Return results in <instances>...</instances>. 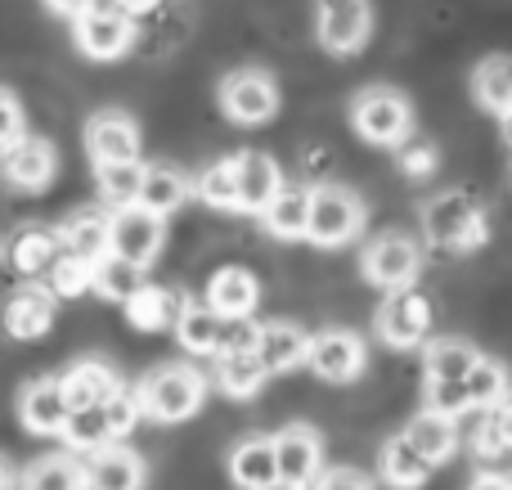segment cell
I'll return each mask as SVG.
<instances>
[{"mask_svg":"<svg viewBox=\"0 0 512 490\" xmlns=\"http://www.w3.org/2000/svg\"><path fill=\"white\" fill-rule=\"evenodd\" d=\"M315 36L337 59L360 54L373 36V5L369 0H315Z\"/></svg>","mask_w":512,"mask_h":490,"instance_id":"7","label":"cell"},{"mask_svg":"<svg viewBox=\"0 0 512 490\" xmlns=\"http://www.w3.org/2000/svg\"><path fill=\"white\" fill-rule=\"evenodd\" d=\"M59 383H63V396H68V410H99V405H108L122 392L117 374L104 360H77V365H68V374Z\"/></svg>","mask_w":512,"mask_h":490,"instance_id":"24","label":"cell"},{"mask_svg":"<svg viewBox=\"0 0 512 490\" xmlns=\"http://www.w3.org/2000/svg\"><path fill=\"white\" fill-rule=\"evenodd\" d=\"M230 477L243 490H261L279 482V459H274V437H243L230 450Z\"/></svg>","mask_w":512,"mask_h":490,"instance_id":"25","label":"cell"},{"mask_svg":"<svg viewBox=\"0 0 512 490\" xmlns=\"http://www.w3.org/2000/svg\"><path fill=\"white\" fill-rule=\"evenodd\" d=\"M63 446L77 450V455H95L99 446H113V437H108V423H104V405L99 410H72L68 428H63Z\"/></svg>","mask_w":512,"mask_h":490,"instance_id":"39","label":"cell"},{"mask_svg":"<svg viewBox=\"0 0 512 490\" xmlns=\"http://www.w3.org/2000/svg\"><path fill=\"white\" fill-rule=\"evenodd\" d=\"M504 144H508V153H512V113L504 117Z\"/></svg>","mask_w":512,"mask_h":490,"instance_id":"53","label":"cell"},{"mask_svg":"<svg viewBox=\"0 0 512 490\" xmlns=\"http://www.w3.org/2000/svg\"><path fill=\"white\" fill-rule=\"evenodd\" d=\"M423 230L436 248H450V252H472L490 239L486 212H481V203L468 198L463 189H445V194H436L432 203H427Z\"/></svg>","mask_w":512,"mask_h":490,"instance_id":"2","label":"cell"},{"mask_svg":"<svg viewBox=\"0 0 512 490\" xmlns=\"http://www.w3.org/2000/svg\"><path fill=\"white\" fill-rule=\"evenodd\" d=\"M400 437H405L432 468L450 464V459L459 455V419H445V414H436V410H418L414 419L405 423Z\"/></svg>","mask_w":512,"mask_h":490,"instance_id":"23","label":"cell"},{"mask_svg":"<svg viewBox=\"0 0 512 490\" xmlns=\"http://www.w3.org/2000/svg\"><path fill=\"white\" fill-rule=\"evenodd\" d=\"M167 243V216H153L149 207H117L113 212V257L149 270Z\"/></svg>","mask_w":512,"mask_h":490,"instance_id":"11","label":"cell"},{"mask_svg":"<svg viewBox=\"0 0 512 490\" xmlns=\"http://www.w3.org/2000/svg\"><path fill=\"white\" fill-rule=\"evenodd\" d=\"M144 482H149V468L122 441L86 455V490H144Z\"/></svg>","mask_w":512,"mask_h":490,"instance_id":"17","label":"cell"},{"mask_svg":"<svg viewBox=\"0 0 512 490\" xmlns=\"http://www.w3.org/2000/svg\"><path fill=\"white\" fill-rule=\"evenodd\" d=\"M261 225L274 239H306L310 230V189L306 185H283L261 212Z\"/></svg>","mask_w":512,"mask_h":490,"instance_id":"28","label":"cell"},{"mask_svg":"<svg viewBox=\"0 0 512 490\" xmlns=\"http://www.w3.org/2000/svg\"><path fill=\"white\" fill-rule=\"evenodd\" d=\"M189 194H194V185H189V180L180 176L176 167H167V162H153V167H144V180H140V207H149L153 216H171V212H180V207L189 203Z\"/></svg>","mask_w":512,"mask_h":490,"instance_id":"29","label":"cell"},{"mask_svg":"<svg viewBox=\"0 0 512 490\" xmlns=\"http://www.w3.org/2000/svg\"><path fill=\"white\" fill-rule=\"evenodd\" d=\"M18 486V477H14V464H9L5 455H0V490H14Z\"/></svg>","mask_w":512,"mask_h":490,"instance_id":"51","label":"cell"},{"mask_svg":"<svg viewBox=\"0 0 512 490\" xmlns=\"http://www.w3.org/2000/svg\"><path fill=\"white\" fill-rule=\"evenodd\" d=\"M373 329L387 342L391 351H418L427 347V333H432V302H427L418 288H400L387 293L373 315Z\"/></svg>","mask_w":512,"mask_h":490,"instance_id":"5","label":"cell"},{"mask_svg":"<svg viewBox=\"0 0 512 490\" xmlns=\"http://www.w3.org/2000/svg\"><path fill=\"white\" fill-rule=\"evenodd\" d=\"M351 126L360 140L378 144V149H400L414 131V108L400 90L391 86H369L351 99Z\"/></svg>","mask_w":512,"mask_h":490,"instance_id":"3","label":"cell"},{"mask_svg":"<svg viewBox=\"0 0 512 490\" xmlns=\"http://www.w3.org/2000/svg\"><path fill=\"white\" fill-rule=\"evenodd\" d=\"M18 419H23V428L32 437H63L72 410L59 378H32L23 387V396H18Z\"/></svg>","mask_w":512,"mask_h":490,"instance_id":"15","label":"cell"},{"mask_svg":"<svg viewBox=\"0 0 512 490\" xmlns=\"http://www.w3.org/2000/svg\"><path fill=\"white\" fill-rule=\"evenodd\" d=\"M0 252H5V248H0Z\"/></svg>","mask_w":512,"mask_h":490,"instance_id":"54","label":"cell"},{"mask_svg":"<svg viewBox=\"0 0 512 490\" xmlns=\"http://www.w3.org/2000/svg\"><path fill=\"white\" fill-rule=\"evenodd\" d=\"M23 490H86V464L72 455H45L18 477Z\"/></svg>","mask_w":512,"mask_h":490,"instance_id":"35","label":"cell"},{"mask_svg":"<svg viewBox=\"0 0 512 490\" xmlns=\"http://www.w3.org/2000/svg\"><path fill=\"white\" fill-rule=\"evenodd\" d=\"M315 490H373V482L360 468H324L315 477Z\"/></svg>","mask_w":512,"mask_h":490,"instance_id":"46","label":"cell"},{"mask_svg":"<svg viewBox=\"0 0 512 490\" xmlns=\"http://www.w3.org/2000/svg\"><path fill=\"white\" fill-rule=\"evenodd\" d=\"M378 477L391 490H423L427 477H432V464H427L405 437H391V441H382V450H378Z\"/></svg>","mask_w":512,"mask_h":490,"instance_id":"27","label":"cell"},{"mask_svg":"<svg viewBox=\"0 0 512 490\" xmlns=\"http://www.w3.org/2000/svg\"><path fill=\"white\" fill-rule=\"evenodd\" d=\"M72 41L86 59L113 63L135 45V18H126L117 5H95L81 18H72Z\"/></svg>","mask_w":512,"mask_h":490,"instance_id":"9","label":"cell"},{"mask_svg":"<svg viewBox=\"0 0 512 490\" xmlns=\"http://www.w3.org/2000/svg\"><path fill=\"white\" fill-rule=\"evenodd\" d=\"M86 153L95 167L104 162H140V126L131 113L104 108L86 122Z\"/></svg>","mask_w":512,"mask_h":490,"instance_id":"13","label":"cell"},{"mask_svg":"<svg viewBox=\"0 0 512 490\" xmlns=\"http://www.w3.org/2000/svg\"><path fill=\"white\" fill-rule=\"evenodd\" d=\"M59 257H63V239L54 230H41V225H27V230H18L14 239L5 243V261L14 266L18 279H27V284L50 275Z\"/></svg>","mask_w":512,"mask_h":490,"instance_id":"19","label":"cell"},{"mask_svg":"<svg viewBox=\"0 0 512 490\" xmlns=\"http://www.w3.org/2000/svg\"><path fill=\"white\" fill-rule=\"evenodd\" d=\"M59 239H63V252H68V257L95 266V261H104L108 252H113V212L86 207V212L68 216V225L59 230Z\"/></svg>","mask_w":512,"mask_h":490,"instance_id":"21","label":"cell"},{"mask_svg":"<svg viewBox=\"0 0 512 490\" xmlns=\"http://www.w3.org/2000/svg\"><path fill=\"white\" fill-rule=\"evenodd\" d=\"M54 171H59V153H54V144L41 140V135H18L9 149H0V176L14 189H23V194L50 189Z\"/></svg>","mask_w":512,"mask_h":490,"instance_id":"12","label":"cell"},{"mask_svg":"<svg viewBox=\"0 0 512 490\" xmlns=\"http://www.w3.org/2000/svg\"><path fill=\"white\" fill-rule=\"evenodd\" d=\"M463 392H468L472 410H495V405L508 401V369L499 365V360L481 356L477 365H472V374L463 378Z\"/></svg>","mask_w":512,"mask_h":490,"instance_id":"37","label":"cell"},{"mask_svg":"<svg viewBox=\"0 0 512 490\" xmlns=\"http://www.w3.org/2000/svg\"><path fill=\"white\" fill-rule=\"evenodd\" d=\"M140 419H144L140 396L126 392V387L104 405V423H108V437H113V441H126V437H131V432L140 428Z\"/></svg>","mask_w":512,"mask_h":490,"instance_id":"41","label":"cell"},{"mask_svg":"<svg viewBox=\"0 0 512 490\" xmlns=\"http://www.w3.org/2000/svg\"><path fill=\"white\" fill-rule=\"evenodd\" d=\"M171 333H176V342L189 351V356H216V351H221V315H216L207 302H189L185 297Z\"/></svg>","mask_w":512,"mask_h":490,"instance_id":"26","label":"cell"},{"mask_svg":"<svg viewBox=\"0 0 512 490\" xmlns=\"http://www.w3.org/2000/svg\"><path fill=\"white\" fill-rule=\"evenodd\" d=\"M265 383H270V374L261 369L256 351H243V356H216V387H221L230 401H252Z\"/></svg>","mask_w":512,"mask_h":490,"instance_id":"34","label":"cell"},{"mask_svg":"<svg viewBox=\"0 0 512 490\" xmlns=\"http://www.w3.org/2000/svg\"><path fill=\"white\" fill-rule=\"evenodd\" d=\"M310 351V333L292 320H270L256 329V360H261L265 374H292V369L306 365Z\"/></svg>","mask_w":512,"mask_h":490,"instance_id":"18","label":"cell"},{"mask_svg":"<svg viewBox=\"0 0 512 490\" xmlns=\"http://www.w3.org/2000/svg\"><path fill=\"white\" fill-rule=\"evenodd\" d=\"M436 149L427 140H405L400 144V171H405L409 180H423V176H432L436 171Z\"/></svg>","mask_w":512,"mask_h":490,"instance_id":"43","label":"cell"},{"mask_svg":"<svg viewBox=\"0 0 512 490\" xmlns=\"http://www.w3.org/2000/svg\"><path fill=\"white\" fill-rule=\"evenodd\" d=\"M256 302H261V284H256L252 270L221 266L207 279V306H212L221 320H252Z\"/></svg>","mask_w":512,"mask_h":490,"instance_id":"20","label":"cell"},{"mask_svg":"<svg viewBox=\"0 0 512 490\" xmlns=\"http://www.w3.org/2000/svg\"><path fill=\"white\" fill-rule=\"evenodd\" d=\"M481 360V351L463 338H436L423 347V369L427 383H463L472 374V365Z\"/></svg>","mask_w":512,"mask_h":490,"instance_id":"31","label":"cell"},{"mask_svg":"<svg viewBox=\"0 0 512 490\" xmlns=\"http://www.w3.org/2000/svg\"><path fill=\"white\" fill-rule=\"evenodd\" d=\"M256 320H221V351L216 356H243V351H256Z\"/></svg>","mask_w":512,"mask_h":490,"instance_id":"44","label":"cell"},{"mask_svg":"<svg viewBox=\"0 0 512 490\" xmlns=\"http://www.w3.org/2000/svg\"><path fill=\"white\" fill-rule=\"evenodd\" d=\"M180 302H185V297L167 293V288L144 284L140 293H135L131 302L122 306V311H126V320H131V329H140V333H162V329H171V324H176Z\"/></svg>","mask_w":512,"mask_h":490,"instance_id":"32","label":"cell"},{"mask_svg":"<svg viewBox=\"0 0 512 490\" xmlns=\"http://www.w3.org/2000/svg\"><path fill=\"white\" fill-rule=\"evenodd\" d=\"M468 490H512V482L508 477H499V473H481V477H472Z\"/></svg>","mask_w":512,"mask_h":490,"instance_id":"49","label":"cell"},{"mask_svg":"<svg viewBox=\"0 0 512 490\" xmlns=\"http://www.w3.org/2000/svg\"><path fill=\"white\" fill-rule=\"evenodd\" d=\"M18 135H27L23 104H18V95H14V90H5V86H0V149H9V144H14Z\"/></svg>","mask_w":512,"mask_h":490,"instance_id":"45","label":"cell"},{"mask_svg":"<svg viewBox=\"0 0 512 490\" xmlns=\"http://www.w3.org/2000/svg\"><path fill=\"white\" fill-rule=\"evenodd\" d=\"M54 302L59 297L45 284H18L5 302V333L18 342H36L54 329Z\"/></svg>","mask_w":512,"mask_h":490,"instance_id":"16","label":"cell"},{"mask_svg":"<svg viewBox=\"0 0 512 490\" xmlns=\"http://www.w3.org/2000/svg\"><path fill=\"white\" fill-rule=\"evenodd\" d=\"M221 108L234 126H265L279 113V81L265 68H234L221 81Z\"/></svg>","mask_w":512,"mask_h":490,"instance_id":"8","label":"cell"},{"mask_svg":"<svg viewBox=\"0 0 512 490\" xmlns=\"http://www.w3.org/2000/svg\"><path fill=\"white\" fill-rule=\"evenodd\" d=\"M261 490H310V486H297V482H283V477H279V482H270V486H261Z\"/></svg>","mask_w":512,"mask_h":490,"instance_id":"52","label":"cell"},{"mask_svg":"<svg viewBox=\"0 0 512 490\" xmlns=\"http://www.w3.org/2000/svg\"><path fill=\"white\" fill-rule=\"evenodd\" d=\"M427 410L445 414V419H459V414H468V392H463V383H427Z\"/></svg>","mask_w":512,"mask_h":490,"instance_id":"42","label":"cell"},{"mask_svg":"<svg viewBox=\"0 0 512 490\" xmlns=\"http://www.w3.org/2000/svg\"><path fill=\"white\" fill-rule=\"evenodd\" d=\"M194 194L203 198L212 212H243V207H239V176H234V158L212 162V167L198 176Z\"/></svg>","mask_w":512,"mask_h":490,"instance_id":"38","label":"cell"},{"mask_svg":"<svg viewBox=\"0 0 512 490\" xmlns=\"http://www.w3.org/2000/svg\"><path fill=\"white\" fill-rule=\"evenodd\" d=\"M472 99L486 113H495L499 122L512 113V59L508 54H490V59L477 63V72H472Z\"/></svg>","mask_w":512,"mask_h":490,"instance_id":"30","label":"cell"},{"mask_svg":"<svg viewBox=\"0 0 512 490\" xmlns=\"http://www.w3.org/2000/svg\"><path fill=\"white\" fill-rule=\"evenodd\" d=\"M45 288H50L54 297H81V293H90V266L63 252V257L54 261V270L45 275Z\"/></svg>","mask_w":512,"mask_h":490,"instance_id":"40","label":"cell"},{"mask_svg":"<svg viewBox=\"0 0 512 490\" xmlns=\"http://www.w3.org/2000/svg\"><path fill=\"white\" fill-rule=\"evenodd\" d=\"M140 180H144V162H104V167H95L99 198H104L113 212L140 203Z\"/></svg>","mask_w":512,"mask_h":490,"instance_id":"36","label":"cell"},{"mask_svg":"<svg viewBox=\"0 0 512 490\" xmlns=\"http://www.w3.org/2000/svg\"><path fill=\"white\" fill-rule=\"evenodd\" d=\"M117 9H122L126 18H135V14H149V9H158V0H113Z\"/></svg>","mask_w":512,"mask_h":490,"instance_id":"50","label":"cell"},{"mask_svg":"<svg viewBox=\"0 0 512 490\" xmlns=\"http://www.w3.org/2000/svg\"><path fill=\"white\" fill-rule=\"evenodd\" d=\"M369 365V351H364L360 333L351 329H324L310 338V351H306V369L324 383H355Z\"/></svg>","mask_w":512,"mask_h":490,"instance_id":"10","label":"cell"},{"mask_svg":"<svg viewBox=\"0 0 512 490\" xmlns=\"http://www.w3.org/2000/svg\"><path fill=\"white\" fill-rule=\"evenodd\" d=\"M364 230V203L346 185H315L310 189V230L315 248H346Z\"/></svg>","mask_w":512,"mask_h":490,"instance_id":"4","label":"cell"},{"mask_svg":"<svg viewBox=\"0 0 512 490\" xmlns=\"http://www.w3.org/2000/svg\"><path fill=\"white\" fill-rule=\"evenodd\" d=\"M274 459H279V477L297 486H315V477L324 473V441L310 423H288L274 437Z\"/></svg>","mask_w":512,"mask_h":490,"instance_id":"14","label":"cell"},{"mask_svg":"<svg viewBox=\"0 0 512 490\" xmlns=\"http://www.w3.org/2000/svg\"><path fill=\"white\" fill-rule=\"evenodd\" d=\"M135 396H140L144 419L167 423L171 428V423H185V419H194V414L203 410L207 378L198 374L194 365H162V369H153L140 387H135Z\"/></svg>","mask_w":512,"mask_h":490,"instance_id":"1","label":"cell"},{"mask_svg":"<svg viewBox=\"0 0 512 490\" xmlns=\"http://www.w3.org/2000/svg\"><path fill=\"white\" fill-rule=\"evenodd\" d=\"M486 423H490V432H495V441L504 446V455L512 450V401L504 405H495V410H486Z\"/></svg>","mask_w":512,"mask_h":490,"instance_id":"47","label":"cell"},{"mask_svg":"<svg viewBox=\"0 0 512 490\" xmlns=\"http://www.w3.org/2000/svg\"><path fill=\"white\" fill-rule=\"evenodd\" d=\"M364 279L382 293H400V288H414L418 270H423V252L409 239L405 230H387L364 248Z\"/></svg>","mask_w":512,"mask_h":490,"instance_id":"6","label":"cell"},{"mask_svg":"<svg viewBox=\"0 0 512 490\" xmlns=\"http://www.w3.org/2000/svg\"><path fill=\"white\" fill-rule=\"evenodd\" d=\"M140 288H144V270L131 266V261H122V257H113V252L90 266V293H99L104 302H122L126 306Z\"/></svg>","mask_w":512,"mask_h":490,"instance_id":"33","label":"cell"},{"mask_svg":"<svg viewBox=\"0 0 512 490\" xmlns=\"http://www.w3.org/2000/svg\"><path fill=\"white\" fill-rule=\"evenodd\" d=\"M234 176H239V207L243 212H256L261 216L270 207V198L283 189V171L270 153H256V149H243L234 158Z\"/></svg>","mask_w":512,"mask_h":490,"instance_id":"22","label":"cell"},{"mask_svg":"<svg viewBox=\"0 0 512 490\" xmlns=\"http://www.w3.org/2000/svg\"><path fill=\"white\" fill-rule=\"evenodd\" d=\"M45 5H50L54 14H63V18H81L86 9H95L99 0H45Z\"/></svg>","mask_w":512,"mask_h":490,"instance_id":"48","label":"cell"}]
</instances>
